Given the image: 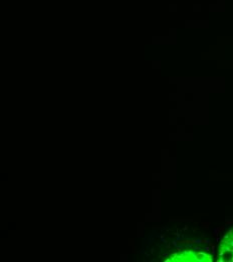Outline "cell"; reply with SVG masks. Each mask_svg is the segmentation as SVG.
I'll return each instance as SVG.
<instances>
[{
    "label": "cell",
    "mask_w": 233,
    "mask_h": 262,
    "mask_svg": "<svg viewBox=\"0 0 233 262\" xmlns=\"http://www.w3.org/2000/svg\"><path fill=\"white\" fill-rule=\"evenodd\" d=\"M218 261L233 262V228L221 240Z\"/></svg>",
    "instance_id": "2"
},
{
    "label": "cell",
    "mask_w": 233,
    "mask_h": 262,
    "mask_svg": "<svg viewBox=\"0 0 233 262\" xmlns=\"http://www.w3.org/2000/svg\"><path fill=\"white\" fill-rule=\"evenodd\" d=\"M165 262H171V260H170V258H167L166 260H165Z\"/></svg>",
    "instance_id": "3"
},
{
    "label": "cell",
    "mask_w": 233,
    "mask_h": 262,
    "mask_svg": "<svg viewBox=\"0 0 233 262\" xmlns=\"http://www.w3.org/2000/svg\"><path fill=\"white\" fill-rule=\"evenodd\" d=\"M170 260L173 262H212L213 258L210 254L206 252H202L199 250H184L175 252L171 257Z\"/></svg>",
    "instance_id": "1"
}]
</instances>
